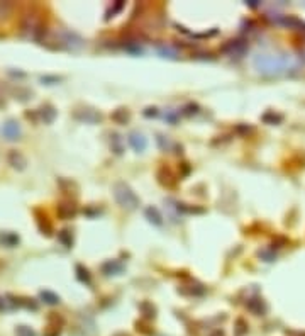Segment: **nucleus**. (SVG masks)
Wrapping results in <instances>:
<instances>
[{
    "label": "nucleus",
    "mask_w": 305,
    "mask_h": 336,
    "mask_svg": "<svg viewBox=\"0 0 305 336\" xmlns=\"http://www.w3.org/2000/svg\"><path fill=\"white\" fill-rule=\"evenodd\" d=\"M254 67L258 68V71L261 73H281L292 67V60L290 58H275L268 56V54H259L254 58Z\"/></svg>",
    "instance_id": "f257e3e1"
},
{
    "label": "nucleus",
    "mask_w": 305,
    "mask_h": 336,
    "mask_svg": "<svg viewBox=\"0 0 305 336\" xmlns=\"http://www.w3.org/2000/svg\"><path fill=\"white\" fill-rule=\"evenodd\" d=\"M114 195L122 207L134 209V207H137V204H139V199H137V197L134 195V192H132L126 184H115Z\"/></svg>",
    "instance_id": "f03ea898"
},
{
    "label": "nucleus",
    "mask_w": 305,
    "mask_h": 336,
    "mask_svg": "<svg viewBox=\"0 0 305 336\" xmlns=\"http://www.w3.org/2000/svg\"><path fill=\"white\" fill-rule=\"evenodd\" d=\"M129 141H131V145L132 148H134L136 151H143V150H146V137L141 136V134H132L129 137Z\"/></svg>",
    "instance_id": "7ed1b4c3"
},
{
    "label": "nucleus",
    "mask_w": 305,
    "mask_h": 336,
    "mask_svg": "<svg viewBox=\"0 0 305 336\" xmlns=\"http://www.w3.org/2000/svg\"><path fill=\"white\" fill-rule=\"evenodd\" d=\"M146 214H148L149 218H151V221H153L154 224H161V218L158 216V212L154 211V209H148Z\"/></svg>",
    "instance_id": "20e7f679"
},
{
    "label": "nucleus",
    "mask_w": 305,
    "mask_h": 336,
    "mask_svg": "<svg viewBox=\"0 0 305 336\" xmlns=\"http://www.w3.org/2000/svg\"><path fill=\"white\" fill-rule=\"evenodd\" d=\"M159 53H161V54H171V58H175V54H176L173 49H170V48H159Z\"/></svg>",
    "instance_id": "39448f33"
}]
</instances>
